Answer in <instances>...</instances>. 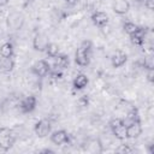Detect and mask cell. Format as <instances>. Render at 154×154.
Returning a JSON list of instances; mask_svg holds the SVG:
<instances>
[{"label": "cell", "instance_id": "cell-20", "mask_svg": "<svg viewBox=\"0 0 154 154\" xmlns=\"http://www.w3.org/2000/svg\"><path fill=\"white\" fill-rule=\"evenodd\" d=\"M112 132H113V135L116 136V138H118V140H120V141H122V140H125V138H126V125L122 124L120 126L113 129Z\"/></svg>", "mask_w": 154, "mask_h": 154}, {"label": "cell", "instance_id": "cell-11", "mask_svg": "<svg viewBox=\"0 0 154 154\" xmlns=\"http://www.w3.org/2000/svg\"><path fill=\"white\" fill-rule=\"evenodd\" d=\"M89 83V78L84 73H77L76 77L72 81V87L75 90H82L84 89Z\"/></svg>", "mask_w": 154, "mask_h": 154}, {"label": "cell", "instance_id": "cell-2", "mask_svg": "<svg viewBox=\"0 0 154 154\" xmlns=\"http://www.w3.org/2000/svg\"><path fill=\"white\" fill-rule=\"evenodd\" d=\"M25 23V17L22 12L19 11H11L6 18V24H7V28L10 30H13V31H17V30H20L23 28Z\"/></svg>", "mask_w": 154, "mask_h": 154}, {"label": "cell", "instance_id": "cell-23", "mask_svg": "<svg viewBox=\"0 0 154 154\" xmlns=\"http://www.w3.org/2000/svg\"><path fill=\"white\" fill-rule=\"evenodd\" d=\"M117 152L118 153H131L132 149H131V147H129V144H120L119 148L117 149Z\"/></svg>", "mask_w": 154, "mask_h": 154}, {"label": "cell", "instance_id": "cell-6", "mask_svg": "<svg viewBox=\"0 0 154 154\" xmlns=\"http://www.w3.org/2000/svg\"><path fill=\"white\" fill-rule=\"evenodd\" d=\"M36 103H37L36 97H35L34 95H29V96L24 97V99L20 101L19 108H20V111H22L23 113H30V112H32V111L35 109Z\"/></svg>", "mask_w": 154, "mask_h": 154}, {"label": "cell", "instance_id": "cell-13", "mask_svg": "<svg viewBox=\"0 0 154 154\" xmlns=\"http://www.w3.org/2000/svg\"><path fill=\"white\" fill-rule=\"evenodd\" d=\"M144 37H146V28L138 26V30L130 35V40L135 46H142L144 43Z\"/></svg>", "mask_w": 154, "mask_h": 154}, {"label": "cell", "instance_id": "cell-28", "mask_svg": "<svg viewBox=\"0 0 154 154\" xmlns=\"http://www.w3.org/2000/svg\"><path fill=\"white\" fill-rule=\"evenodd\" d=\"M8 2H10V0H0V7H4V6H6Z\"/></svg>", "mask_w": 154, "mask_h": 154}, {"label": "cell", "instance_id": "cell-12", "mask_svg": "<svg viewBox=\"0 0 154 154\" xmlns=\"http://www.w3.org/2000/svg\"><path fill=\"white\" fill-rule=\"evenodd\" d=\"M126 60H128V55H126L125 53H123L122 51H117V52L112 55V58H111L112 66L116 67V69L123 66V65L126 63Z\"/></svg>", "mask_w": 154, "mask_h": 154}, {"label": "cell", "instance_id": "cell-29", "mask_svg": "<svg viewBox=\"0 0 154 154\" xmlns=\"http://www.w3.org/2000/svg\"><path fill=\"white\" fill-rule=\"evenodd\" d=\"M69 5H75V4H77L78 2V0H65Z\"/></svg>", "mask_w": 154, "mask_h": 154}, {"label": "cell", "instance_id": "cell-10", "mask_svg": "<svg viewBox=\"0 0 154 154\" xmlns=\"http://www.w3.org/2000/svg\"><path fill=\"white\" fill-rule=\"evenodd\" d=\"M91 22L94 25L102 28V26L107 25V23H108V14L102 11H96L91 14Z\"/></svg>", "mask_w": 154, "mask_h": 154}, {"label": "cell", "instance_id": "cell-1", "mask_svg": "<svg viewBox=\"0 0 154 154\" xmlns=\"http://www.w3.org/2000/svg\"><path fill=\"white\" fill-rule=\"evenodd\" d=\"M90 52H91V41L84 40L76 51L75 61L78 66L85 67L90 63Z\"/></svg>", "mask_w": 154, "mask_h": 154}, {"label": "cell", "instance_id": "cell-19", "mask_svg": "<svg viewBox=\"0 0 154 154\" xmlns=\"http://www.w3.org/2000/svg\"><path fill=\"white\" fill-rule=\"evenodd\" d=\"M45 52H46V54L48 57L54 58V57H57L59 54V46L57 43H54V42H49L48 46L46 47V51Z\"/></svg>", "mask_w": 154, "mask_h": 154}, {"label": "cell", "instance_id": "cell-25", "mask_svg": "<svg viewBox=\"0 0 154 154\" xmlns=\"http://www.w3.org/2000/svg\"><path fill=\"white\" fill-rule=\"evenodd\" d=\"M88 102H89V99H88L87 95H83L82 97L78 99V103H79V106H82V107H85V106L88 105Z\"/></svg>", "mask_w": 154, "mask_h": 154}, {"label": "cell", "instance_id": "cell-26", "mask_svg": "<svg viewBox=\"0 0 154 154\" xmlns=\"http://www.w3.org/2000/svg\"><path fill=\"white\" fill-rule=\"evenodd\" d=\"M147 79L149 82H154V69H148L147 70Z\"/></svg>", "mask_w": 154, "mask_h": 154}, {"label": "cell", "instance_id": "cell-17", "mask_svg": "<svg viewBox=\"0 0 154 154\" xmlns=\"http://www.w3.org/2000/svg\"><path fill=\"white\" fill-rule=\"evenodd\" d=\"M0 55L2 58H12V55H13V45L11 42H5L0 47Z\"/></svg>", "mask_w": 154, "mask_h": 154}, {"label": "cell", "instance_id": "cell-27", "mask_svg": "<svg viewBox=\"0 0 154 154\" xmlns=\"http://www.w3.org/2000/svg\"><path fill=\"white\" fill-rule=\"evenodd\" d=\"M144 6L148 10H153L154 8V0H144Z\"/></svg>", "mask_w": 154, "mask_h": 154}, {"label": "cell", "instance_id": "cell-14", "mask_svg": "<svg viewBox=\"0 0 154 154\" xmlns=\"http://www.w3.org/2000/svg\"><path fill=\"white\" fill-rule=\"evenodd\" d=\"M130 10V2L128 0H117L113 5V11L114 13L122 16L125 14L128 11Z\"/></svg>", "mask_w": 154, "mask_h": 154}, {"label": "cell", "instance_id": "cell-3", "mask_svg": "<svg viewBox=\"0 0 154 154\" xmlns=\"http://www.w3.org/2000/svg\"><path fill=\"white\" fill-rule=\"evenodd\" d=\"M16 141L13 131L8 128H0V148L2 150H8Z\"/></svg>", "mask_w": 154, "mask_h": 154}, {"label": "cell", "instance_id": "cell-16", "mask_svg": "<svg viewBox=\"0 0 154 154\" xmlns=\"http://www.w3.org/2000/svg\"><path fill=\"white\" fill-rule=\"evenodd\" d=\"M14 67V61L12 58H2L0 60V72L10 73Z\"/></svg>", "mask_w": 154, "mask_h": 154}, {"label": "cell", "instance_id": "cell-7", "mask_svg": "<svg viewBox=\"0 0 154 154\" xmlns=\"http://www.w3.org/2000/svg\"><path fill=\"white\" fill-rule=\"evenodd\" d=\"M142 134L141 120H136L126 125V138H137Z\"/></svg>", "mask_w": 154, "mask_h": 154}, {"label": "cell", "instance_id": "cell-5", "mask_svg": "<svg viewBox=\"0 0 154 154\" xmlns=\"http://www.w3.org/2000/svg\"><path fill=\"white\" fill-rule=\"evenodd\" d=\"M32 72L37 76V77H45V76H47L48 73H49V71H51V66H49V64L46 61V60H43V59H41V60H37L34 65H32Z\"/></svg>", "mask_w": 154, "mask_h": 154}, {"label": "cell", "instance_id": "cell-15", "mask_svg": "<svg viewBox=\"0 0 154 154\" xmlns=\"http://www.w3.org/2000/svg\"><path fill=\"white\" fill-rule=\"evenodd\" d=\"M70 64V59L69 55L66 54H58L57 57H54V67L59 69V70H64L69 66Z\"/></svg>", "mask_w": 154, "mask_h": 154}, {"label": "cell", "instance_id": "cell-8", "mask_svg": "<svg viewBox=\"0 0 154 154\" xmlns=\"http://www.w3.org/2000/svg\"><path fill=\"white\" fill-rule=\"evenodd\" d=\"M51 141H52V143H54L57 146H61L70 141V136H69L67 131H65V130H57V131L52 132Z\"/></svg>", "mask_w": 154, "mask_h": 154}, {"label": "cell", "instance_id": "cell-9", "mask_svg": "<svg viewBox=\"0 0 154 154\" xmlns=\"http://www.w3.org/2000/svg\"><path fill=\"white\" fill-rule=\"evenodd\" d=\"M48 43H49L48 38L45 34H37L32 40V47L35 51H38V52H45Z\"/></svg>", "mask_w": 154, "mask_h": 154}, {"label": "cell", "instance_id": "cell-24", "mask_svg": "<svg viewBox=\"0 0 154 154\" xmlns=\"http://www.w3.org/2000/svg\"><path fill=\"white\" fill-rule=\"evenodd\" d=\"M144 67H147V70L148 69H154V61H153L152 57L144 58Z\"/></svg>", "mask_w": 154, "mask_h": 154}, {"label": "cell", "instance_id": "cell-21", "mask_svg": "<svg viewBox=\"0 0 154 154\" xmlns=\"http://www.w3.org/2000/svg\"><path fill=\"white\" fill-rule=\"evenodd\" d=\"M123 29H124V31L130 36V35L135 34V32L138 30V25L135 24V23H132V22H125L124 25H123Z\"/></svg>", "mask_w": 154, "mask_h": 154}, {"label": "cell", "instance_id": "cell-22", "mask_svg": "<svg viewBox=\"0 0 154 154\" xmlns=\"http://www.w3.org/2000/svg\"><path fill=\"white\" fill-rule=\"evenodd\" d=\"M122 124H124L122 118H113V119H111V120H109V123H108V125H109L111 130H113V129H116V128L120 126Z\"/></svg>", "mask_w": 154, "mask_h": 154}, {"label": "cell", "instance_id": "cell-18", "mask_svg": "<svg viewBox=\"0 0 154 154\" xmlns=\"http://www.w3.org/2000/svg\"><path fill=\"white\" fill-rule=\"evenodd\" d=\"M136 120H140V116H138L137 109L136 108H132L130 112H128L125 119H123V123H124V125H129L130 123L136 122Z\"/></svg>", "mask_w": 154, "mask_h": 154}, {"label": "cell", "instance_id": "cell-4", "mask_svg": "<svg viewBox=\"0 0 154 154\" xmlns=\"http://www.w3.org/2000/svg\"><path fill=\"white\" fill-rule=\"evenodd\" d=\"M51 130H52V124H51V122H49L48 119H46V118L38 120V122L35 124V126H34V131H35L36 136L40 137V138H43V137L48 136V135L51 134Z\"/></svg>", "mask_w": 154, "mask_h": 154}]
</instances>
